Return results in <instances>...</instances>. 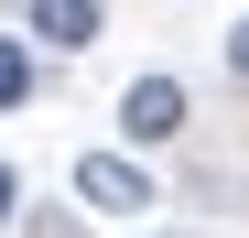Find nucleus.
I'll use <instances>...</instances> for the list:
<instances>
[{"label":"nucleus","mask_w":249,"mask_h":238,"mask_svg":"<svg viewBox=\"0 0 249 238\" xmlns=\"http://www.w3.org/2000/svg\"><path fill=\"white\" fill-rule=\"evenodd\" d=\"M11 206H22V184H11V163H0V217H11Z\"/></svg>","instance_id":"obj_6"},{"label":"nucleus","mask_w":249,"mask_h":238,"mask_svg":"<svg viewBox=\"0 0 249 238\" xmlns=\"http://www.w3.org/2000/svg\"><path fill=\"white\" fill-rule=\"evenodd\" d=\"M119 130H130V141H174L184 130V87H174V76H141V87L119 98Z\"/></svg>","instance_id":"obj_2"},{"label":"nucleus","mask_w":249,"mask_h":238,"mask_svg":"<svg viewBox=\"0 0 249 238\" xmlns=\"http://www.w3.org/2000/svg\"><path fill=\"white\" fill-rule=\"evenodd\" d=\"M33 33H44V44H98V0H33Z\"/></svg>","instance_id":"obj_3"},{"label":"nucleus","mask_w":249,"mask_h":238,"mask_svg":"<svg viewBox=\"0 0 249 238\" xmlns=\"http://www.w3.org/2000/svg\"><path fill=\"white\" fill-rule=\"evenodd\" d=\"M228 65H238V76H249V22H238V33H228Z\"/></svg>","instance_id":"obj_5"},{"label":"nucleus","mask_w":249,"mask_h":238,"mask_svg":"<svg viewBox=\"0 0 249 238\" xmlns=\"http://www.w3.org/2000/svg\"><path fill=\"white\" fill-rule=\"evenodd\" d=\"M22 98H33V54L0 33V108H22Z\"/></svg>","instance_id":"obj_4"},{"label":"nucleus","mask_w":249,"mask_h":238,"mask_svg":"<svg viewBox=\"0 0 249 238\" xmlns=\"http://www.w3.org/2000/svg\"><path fill=\"white\" fill-rule=\"evenodd\" d=\"M76 195H87L98 217H141V206H152V173L119 163V152H87V163H76Z\"/></svg>","instance_id":"obj_1"}]
</instances>
